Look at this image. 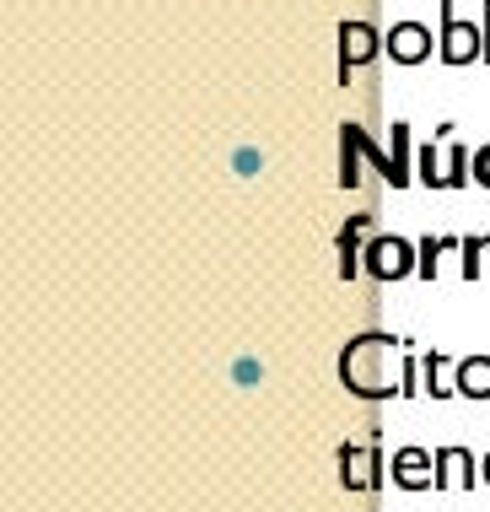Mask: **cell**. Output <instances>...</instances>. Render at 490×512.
Returning <instances> with one entry per match:
<instances>
[{"mask_svg":"<svg viewBox=\"0 0 490 512\" xmlns=\"http://www.w3.org/2000/svg\"><path fill=\"white\" fill-rule=\"evenodd\" d=\"M458 254H464V281H474V275H480V254H485V238H464V248H458Z\"/></svg>","mask_w":490,"mask_h":512,"instance_id":"obj_15","label":"cell"},{"mask_svg":"<svg viewBox=\"0 0 490 512\" xmlns=\"http://www.w3.org/2000/svg\"><path fill=\"white\" fill-rule=\"evenodd\" d=\"M367 227H372V216H350L345 227H340V281H350V275L361 270V238H367Z\"/></svg>","mask_w":490,"mask_h":512,"instance_id":"obj_10","label":"cell"},{"mask_svg":"<svg viewBox=\"0 0 490 512\" xmlns=\"http://www.w3.org/2000/svg\"><path fill=\"white\" fill-rule=\"evenodd\" d=\"M469 146L458 135H447V162H442V189H464L469 184Z\"/></svg>","mask_w":490,"mask_h":512,"instance_id":"obj_11","label":"cell"},{"mask_svg":"<svg viewBox=\"0 0 490 512\" xmlns=\"http://www.w3.org/2000/svg\"><path fill=\"white\" fill-rule=\"evenodd\" d=\"M453 394L464 399H490V356H464L453 372Z\"/></svg>","mask_w":490,"mask_h":512,"instance_id":"obj_9","label":"cell"},{"mask_svg":"<svg viewBox=\"0 0 490 512\" xmlns=\"http://www.w3.org/2000/svg\"><path fill=\"white\" fill-rule=\"evenodd\" d=\"M388 475H394L399 491H426L431 480H437V453H426V448H399L394 464H388Z\"/></svg>","mask_w":490,"mask_h":512,"instance_id":"obj_7","label":"cell"},{"mask_svg":"<svg viewBox=\"0 0 490 512\" xmlns=\"http://www.w3.org/2000/svg\"><path fill=\"white\" fill-rule=\"evenodd\" d=\"M442 372H447V351H426V394L431 399L453 394V383H442Z\"/></svg>","mask_w":490,"mask_h":512,"instance_id":"obj_13","label":"cell"},{"mask_svg":"<svg viewBox=\"0 0 490 512\" xmlns=\"http://www.w3.org/2000/svg\"><path fill=\"white\" fill-rule=\"evenodd\" d=\"M415 178L426 189H442V157H437V146H431V141L415 151Z\"/></svg>","mask_w":490,"mask_h":512,"instance_id":"obj_12","label":"cell"},{"mask_svg":"<svg viewBox=\"0 0 490 512\" xmlns=\"http://www.w3.org/2000/svg\"><path fill=\"white\" fill-rule=\"evenodd\" d=\"M367 448L340 442V486L345 491H383V426H367Z\"/></svg>","mask_w":490,"mask_h":512,"instance_id":"obj_1","label":"cell"},{"mask_svg":"<svg viewBox=\"0 0 490 512\" xmlns=\"http://www.w3.org/2000/svg\"><path fill=\"white\" fill-rule=\"evenodd\" d=\"M383 54V33H377L372 22H340V87L350 81L356 65H367Z\"/></svg>","mask_w":490,"mask_h":512,"instance_id":"obj_5","label":"cell"},{"mask_svg":"<svg viewBox=\"0 0 490 512\" xmlns=\"http://www.w3.org/2000/svg\"><path fill=\"white\" fill-rule=\"evenodd\" d=\"M361 265H367L372 281H404V275H420V254L394 232H372Z\"/></svg>","mask_w":490,"mask_h":512,"instance_id":"obj_3","label":"cell"},{"mask_svg":"<svg viewBox=\"0 0 490 512\" xmlns=\"http://www.w3.org/2000/svg\"><path fill=\"white\" fill-rule=\"evenodd\" d=\"M474 184H485V189H490V146L474 151Z\"/></svg>","mask_w":490,"mask_h":512,"instance_id":"obj_16","label":"cell"},{"mask_svg":"<svg viewBox=\"0 0 490 512\" xmlns=\"http://www.w3.org/2000/svg\"><path fill=\"white\" fill-rule=\"evenodd\" d=\"M383 54L394 65H426L431 54H437V33H431L426 22H394L383 33Z\"/></svg>","mask_w":490,"mask_h":512,"instance_id":"obj_4","label":"cell"},{"mask_svg":"<svg viewBox=\"0 0 490 512\" xmlns=\"http://www.w3.org/2000/svg\"><path fill=\"white\" fill-rule=\"evenodd\" d=\"M447 248H464V243H458V238H426L415 248V254H420V275H426V281L437 275V254H447Z\"/></svg>","mask_w":490,"mask_h":512,"instance_id":"obj_14","label":"cell"},{"mask_svg":"<svg viewBox=\"0 0 490 512\" xmlns=\"http://www.w3.org/2000/svg\"><path fill=\"white\" fill-rule=\"evenodd\" d=\"M340 146H350V151H361V157H367L372 168H377V173L388 178V184H394V189H404V173H399L394 151H388V157H383V146H372V141H367V130H361V124H345V130H340Z\"/></svg>","mask_w":490,"mask_h":512,"instance_id":"obj_8","label":"cell"},{"mask_svg":"<svg viewBox=\"0 0 490 512\" xmlns=\"http://www.w3.org/2000/svg\"><path fill=\"white\" fill-rule=\"evenodd\" d=\"M480 486V459L469 448H437V480L431 491H474Z\"/></svg>","mask_w":490,"mask_h":512,"instance_id":"obj_6","label":"cell"},{"mask_svg":"<svg viewBox=\"0 0 490 512\" xmlns=\"http://www.w3.org/2000/svg\"><path fill=\"white\" fill-rule=\"evenodd\" d=\"M480 480H485V486H490V453H485V459H480Z\"/></svg>","mask_w":490,"mask_h":512,"instance_id":"obj_17","label":"cell"},{"mask_svg":"<svg viewBox=\"0 0 490 512\" xmlns=\"http://www.w3.org/2000/svg\"><path fill=\"white\" fill-rule=\"evenodd\" d=\"M442 33H437V60L442 65H469V60H485V27L480 22H464L453 0H442Z\"/></svg>","mask_w":490,"mask_h":512,"instance_id":"obj_2","label":"cell"}]
</instances>
